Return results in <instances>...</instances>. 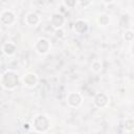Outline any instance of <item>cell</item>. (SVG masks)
Returning <instances> with one entry per match:
<instances>
[{
  "label": "cell",
  "mask_w": 134,
  "mask_h": 134,
  "mask_svg": "<svg viewBox=\"0 0 134 134\" xmlns=\"http://www.w3.org/2000/svg\"><path fill=\"white\" fill-rule=\"evenodd\" d=\"M1 50H2L3 54H5L6 57H13L17 51V45L14 42L7 41V42H4L2 44Z\"/></svg>",
  "instance_id": "11"
},
{
  "label": "cell",
  "mask_w": 134,
  "mask_h": 134,
  "mask_svg": "<svg viewBox=\"0 0 134 134\" xmlns=\"http://www.w3.org/2000/svg\"><path fill=\"white\" fill-rule=\"evenodd\" d=\"M24 22L27 26H30V27H36L40 24L41 22V18L40 16L35 13V12H31V13H28L26 14L25 18H24Z\"/></svg>",
  "instance_id": "10"
},
{
  "label": "cell",
  "mask_w": 134,
  "mask_h": 134,
  "mask_svg": "<svg viewBox=\"0 0 134 134\" xmlns=\"http://www.w3.org/2000/svg\"><path fill=\"white\" fill-rule=\"evenodd\" d=\"M91 4V0H79V5L82 7H87Z\"/></svg>",
  "instance_id": "19"
},
{
  "label": "cell",
  "mask_w": 134,
  "mask_h": 134,
  "mask_svg": "<svg viewBox=\"0 0 134 134\" xmlns=\"http://www.w3.org/2000/svg\"><path fill=\"white\" fill-rule=\"evenodd\" d=\"M22 83L27 88H35L39 83V77L35 72H26L22 77Z\"/></svg>",
  "instance_id": "8"
},
{
  "label": "cell",
  "mask_w": 134,
  "mask_h": 134,
  "mask_svg": "<svg viewBox=\"0 0 134 134\" xmlns=\"http://www.w3.org/2000/svg\"><path fill=\"white\" fill-rule=\"evenodd\" d=\"M49 21H50V25L54 29H58V28H62L64 26V24L66 23V17L62 13L57 12L50 16Z\"/></svg>",
  "instance_id": "7"
},
{
  "label": "cell",
  "mask_w": 134,
  "mask_h": 134,
  "mask_svg": "<svg viewBox=\"0 0 134 134\" xmlns=\"http://www.w3.org/2000/svg\"><path fill=\"white\" fill-rule=\"evenodd\" d=\"M89 30V24L84 19H76L73 23V31L77 35H84L87 34Z\"/></svg>",
  "instance_id": "9"
},
{
  "label": "cell",
  "mask_w": 134,
  "mask_h": 134,
  "mask_svg": "<svg viewBox=\"0 0 134 134\" xmlns=\"http://www.w3.org/2000/svg\"><path fill=\"white\" fill-rule=\"evenodd\" d=\"M1 1V3H3V4H5V3H7L9 0H0Z\"/></svg>",
  "instance_id": "23"
},
{
  "label": "cell",
  "mask_w": 134,
  "mask_h": 134,
  "mask_svg": "<svg viewBox=\"0 0 134 134\" xmlns=\"http://www.w3.org/2000/svg\"><path fill=\"white\" fill-rule=\"evenodd\" d=\"M31 128L36 133H46L50 129V119L45 114H37L31 120Z\"/></svg>",
  "instance_id": "2"
},
{
  "label": "cell",
  "mask_w": 134,
  "mask_h": 134,
  "mask_svg": "<svg viewBox=\"0 0 134 134\" xmlns=\"http://www.w3.org/2000/svg\"><path fill=\"white\" fill-rule=\"evenodd\" d=\"M122 39L126 42H133L134 41V31L130 28L125 29V31L122 34Z\"/></svg>",
  "instance_id": "16"
},
{
  "label": "cell",
  "mask_w": 134,
  "mask_h": 134,
  "mask_svg": "<svg viewBox=\"0 0 134 134\" xmlns=\"http://www.w3.org/2000/svg\"><path fill=\"white\" fill-rule=\"evenodd\" d=\"M34 48H35V51L38 53V54H41V55H45L47 54L50 49H51V43L48 39L44 38V37H41L39 38L35 45H34Z\"/></svg>",
  "instance_id": "3"
},
{
  "label": "cell",
  "mask_w": 134,
  "mask_h": 134,
  "mask_svg": "<svg viewBox=\"0 0 134 134\" xmlns=\"http://www.w3.org/2000/svg\"><path fill=\"white\" fill-rule=\"evenodd\" d=\"M125 131L127 132H131L134 130V119L133 118H126L124 121H122V126Z\"/></svg>",
  "instance_id": "14"
},
{
  "label": "cell",
  "mask_w": 134,
  "mask_h": 134,
  "mask_svg": "<svg viewBox=\"0 0 134 134\" xmlns=\"http://www.w3.org/2000/svg\"><path fill=\"white\" fill-rule=\"evenodd\" d=\"M118 25H119V27H121L124 29H128L130 26V16L128 14H122L119 18Z\"/></svg>",
  "instance_id": "13"
},
{
  "label": "cell",
  "mask_w": 134,
  "mask_h": 134,
  "mask_svg": "<svg viewBox=\"0 0 134 134\" xmlns=\"http://www.w3.org/2000/svg\"><path fill=\"white\" fill-rule=\"evenodd\" d=\"M96 23L99 26H107L110 23V17L107 14H99L96 17Z\"/></svg>",
  "instance_id": "12"
},
{
  "label": "cell",
  "mask_w": 134,
  "mask_h": 134,
  "mask_svg": "<svg viewBox=\"0 0 134 134\" xmlns=\"http://www.w3.org/2000/svg\"><path fill=\"white\" fill-rule=\"evenodd\" d=\"M63 5L67 9H72L79 5V0H63Z\"/></svg>",
  "instance_id": "17"
},
{
  "label": "cell",
  "mask_w": 134,
  "mask_h": 134,
  "mask_svg": "<svg viewBox=\"0 0 134 134\" xmlns=\"http://www.w3.org/2000/svg\"><path fill=\"white\" fill-rule=\"evenodd\" d=\"M110 98L105 92H97L93 96V105L98 109H105L109 106Z\"/></svg>",
  "instance_id": "4"
},
{
  "label": "cell",
  "mask_w": 134,
  "mask_h": 134,
  "mask_svg": "<svg viewBox=\"0 0 134 134\" xmlns=\"http://www.w3.org/2000/svg\"><path fill=\"white\" fill-rule=\"evenodd\" d=\"M54 36H55L57 38H59V39H63V38L65 37V31H64L63 27H62V28H58V29H55V31H54Z\"/></svg>",
  "instance_id": "18"
},
{
  "label": "cell",
  "mask_w": 134,
  "mask_h": 134,
  "mask_svg": "<svg viewBox=\"0 0 134 134\" xmlns=\"http://www.w3.org/2000/svg\"><path fill=\"white\" fill-rule=\"evenodd\" d=\"M66 102L70 108H79L83 103V96L80 92L72 91V92H69L67 94Z\"/></svg>",
  "instance_id": "5"
},
{
  "label": "cell",
  "mask_w": 134,
  "mask_h": 134,
  "mask_svg": "<svg viewBox=\"0 0 134 134\" xmlns=\"http://www.w3.org/2000/svg\"><path fill=\"white\" fill-rule=\"evenodd\" d=\"M130 52H131V54L134 57V42H132V44H131V46H130Z\"/></svg>",
  "instance_id": "21"
},
{
  "label": "cell",
  "mask_w": 134,
  "mask_h": 134,
  "mask_svg": "<svg viewBox=\"0 0 134 134\" xmlns=\"http://www.w3.org/2000/svg\"><path fill=\"white\" fill-rule=\"evenodd\" d=\"M102 69H103V63H102V61L98 60V59L93 60L92 63H91V70L93 72H95V73H98V72L102 71Z\"/></svg>",
  "instance_id": "15"
},
{
  "label": "cell",
  "mask_w": 134,
  "mask_h": 134,
  "mask_svg": "<svg viewBox=\"0 0 134 134\" xmlns=\"http://www.w3.org/2000/svg\"><path fill=\"white\" fill-rule=\"evenodd\" d=\"M104 3H106V4H109V3H112L113 2V0H102Z\"/></svg>",
  "instance_id": "22"
},
{
  "label": "cell",
  "mask_w": 134,
  "mask_h": 134,
  "mask_svg": "<svg viewBox=\"0 0 134 134\" xmlns=\"http://www.w3.org/2000/svg\"><path fill=\"white\" fill-rule=\"evenodd\" d=\"M30 128H31V124L26 122V124H24V125H23V129H24V130H27V131H28Z\"/></svg>",
  "instance_id": "20"
},
{
  "label": "cell",
  "mask_w": 134,
  "mask_h": 134,
  "mask_svg": "<svg viewBox=\"0 0 134 134\" xmlns=\"http://www.w3.org/2000/svg\"><path fill=\"white\" fill-rule=\"evenodd\" d=\"M20 83V79L19 75L16 71L14 70H6L1 74V79H0V84L1 87L4 90H8V91H13L15 90L18 85Z\"/></svg>",
  "instance_id": "1"
},
{
  "label": "cell",
  "mask_w": 134,
  "mask_h": 134,
  "mask_svg": "<svg viewBox=\"0 0 134 134\" xmlns=\"http://www.w3.org/2000/svg\"><path fill=\"white\" fill-rule=\"evenodd\" d=\"M16 14L10 9H4L0 14V21L5 26H12L16 23Z\"/></svg>",
  "instance_id": "6"
}]
</instances>
